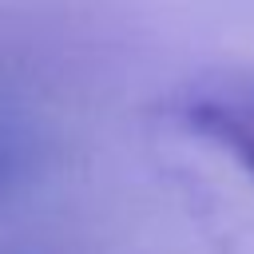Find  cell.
I'll list each match as a JSON object with an SVG mask.
<instances>
[{"label":"cell","instance_id":"1","mask_svg":"<svg viewBox=\"0 0 254 254\" xmlns=\"http://www.w3.org/2000/svg\"><path fill=\"white\" fill-rule=\"evenodd\" d=\"M167 115L190 135L222 147L254 183V75H210L187 83Z\"/></svg>","mask_w":254,"mask_h":254},{"label":"cell","instance_id":"2","mask_svg":"<svg viewBox=\"0 0 254 254\" xmlns=\"http://www.w3.org/2000/svg\"><path fill=\"white\" fill-rule=\"evenodd\" d=\"M12 163H16V147H12V139H8V131L0 127V183L8 179V171H12Z\"/></svg>","mask_w":254,"mask_h":254}]
</instances>
